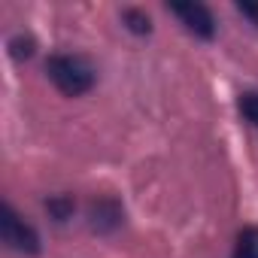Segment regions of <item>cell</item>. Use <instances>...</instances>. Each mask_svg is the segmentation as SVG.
Returning <instances> with one entry per match:
<instances>
[{
  "label": "cell",
  "instance_id": "cell-10",
  "mask_svg": "<svg viewBox=\"0 0 258 258\" xmlns=\"http://www.w3.org/2000/svg\"><path fill=\"white\" fill-rule=\"evenodd\" d=\"M237 10H240L243 16H249V19L258 25V4H237Z\"/></svg>",
  "mask_w": 258,
  "mask_h": 258
},
{
  "label": "cell",
  "instance_id": "cell-3",
  "mask_svg": "<svg viewBox=\"0 0 258 258\" xmlns=\"http://www.w3.org/2000/svg\"><path fill=\"white\" fill-rule=\"evenodd\" d=\"M170 13L195 37H201V40H213L216 37V19H213V13L204 4H195V0H188V4H170Z\"/></svg>",
  "mask_w": 258,
  "mask_h": 258
},
{
  "label": "cell",
  "instance_id": "cell-8",
  "mask_svg": "<svg viewBox=\"0 0 258 258\" xmlns=\"http://www.w3.org/2000/svg\"><path fill=\"white\" fill-rule=\"evenodd\" d=\"M34 49H37L34 37H25V34H19V37H13V40H10V55H13L16 61H22V58H31V55H34Z\"/></svg>",
  "mask_w": 258,
  "mask_h": 258
},
{
  "label": "cell",
  "instance_id": "cell-9",
  "mask_svg": "<svg viewBox=\"0 0 258 258\" xmlns=\"http://www.w3.org/2000/svg\"><path fill=\"white\" fill-rule=\"evenodd\" d=\"M240 112H243L246 121H252V124L258 127V91H246V94H240Z\"/></svg>",
  "mask_w": 258,
  "mask_h": 258
},
{
  "label": "cell",
  "instance_id": "cell-6",
  "mask_svg": "<svg viewBox=\"0 0 258 258\" xmlns=\"http://www.w3.org/2000/svg\"><path fill=\"white\" fill-rule=\"evenodd\" d=\"M121 22H124V28L131 31V34H140V37L152 31V22H149V16L143 10H124L121 13Z\"/></svg>",
  "mask_w": 258,
  "mask_h": 258
},
{
  "label": "cell",
  "instance_id": "cell-1",
  "mask_svg": "<svg viewBox=\"0 0 258 258\" xmlns=\"http://www.w3.org/2000/svg\"><path fill=\"white\" fill-rule=\"evenodd\" d=\"M46 73L55 82V88L67 97H79L91 91L94 85V70L82 58H73V55H52L46 61Z\"/></svg>",
  "mask_w": 258,
  "mask_h": 258
},
{
  "label": "cell",
  "instance_id": "cell-2",
  "mask_svg": "<svg viewBox=\"0 0 258 258\" xmlns=\"http://www.w3.org/2000/svg\"><path fill=\"white\" fill-rule=\"evenodd\" d=\"M0 237H4V243L22 255H37L40 252V234L10 207L4 204L0 207Z\"/></svg>",
  "mask_w": 258,
  "mask_h": 258
},
{
  "label": "cell",
  "instance_id": "cell-7",
  "mask_svg": "<svg viewBox=\"0 0 258 258\" xmlns=\"http://www.w3.org/2000/svg\"><path fill=\"white\" fill-rule=\"evenodd\" d=\"M234 258H258V228H246L240 234Z\"/></svg>",
  "mask_w": 258,
  "mask_h": 258
},
{
  "label": "cell",
  "instance_id": "cell-5",
  "mask_svg": "<svg viewBox=\"0 0 258 258\" xmlns=\"http://www.w3.org/2000/svg\"><path fill=\"white\" fill-rule=\"evenodd\" d=\"M46 210H49V216H52L55 222H67V219L73 216L76 204H73L70 195H52V198L46 201Z\"/></svg>",
  "mask_w": 258,
  "mask_h": 258
},
{
  "label": "cell",
  "instance_id": "cell-4",
  "mask_svg": "<svg viewBox=\"0 0 258 258\" xmlns=\"http://www.w3.org/2000/svg\"><path fill=\"white\" fill-rule=\"evenodd\" d=\"M121 216H124V210H121V204H118L115 198H97V201H91V207H88V225H91V231H97V234L115 231V228L121 225Z\"/></svg>",
  "mask_w": 258,
  "mask_h": 258
}]
</instances>
